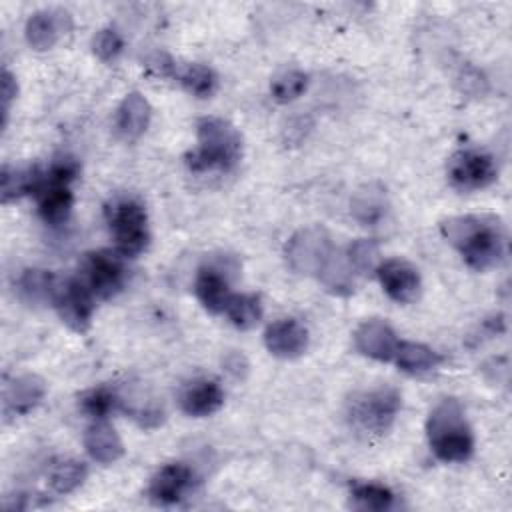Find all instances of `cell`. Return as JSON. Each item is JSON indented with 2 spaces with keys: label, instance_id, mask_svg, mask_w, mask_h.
<instances>
[{
  "label": "cell",
  "instance_id": "6da1fadb",
  "mask_svg": "<svg viewBox=\"0 0 512 512\" xmlns=\"http://www.w3.org/2000/svg\"><path fill=\"white\" fill-rule=\"evenodd\" d=\"M442 236L460 252L462 260L478 272L496 266L506 254V230L492 214H464L440 224Z\"/></svg>",
  "mask_w": 512,
  "mask_h": 512
},
{
  "label": "cell",
  "instance_id": "7a4b0ae2",
  "mask_svg": "<svg viewBox=\"0 0 512 512\" xmlns=\"http://www.w3.org/2000/svg\"><path fill=\"white\" fill-rule=\"evenodd\" d=\"M426 436L430 450L442 462H466L474 452V436L456 398H444L432 408Z\"/></svg>",
  "mask_w": 512,
  "mask_h": 512
},
{
  "label": "cell",
  "instance_id": "3957f363",
  "mask_svg": "<svg viewBox=\"0 0 512 512\" xmlns=\"http://www.w3.org/2000/svg\"><path fill=\"white\" fill-rule=\"evenodd\" d=\"M198 146L186 154L192 172L232 170L242 156V136L224 118L204 116L196 124Z\"/></svg>",
  "mask_w": 512,
  "mask_h": 512
},
{
  "label": "cell",
  "instance_id": "277c9868",
  "mask_svg": "<svg viewBox=\"0 0 512 512\" xmlns=\"http://www.w3.org/2000/svg\"><path fill=\"white\" fill-rule=\"evenodd\" d=\"M104 214L120 256L134 258L148 246V214L138 198L116 196L106 204Z\"/></svg>",
  "mask_w": 512,
  "mask_h": 512
},
{
  "label": "cell",
  "instance_id": "5b68a950",
  "mask_svg": "<svg viewBox=\"0 0 512 512\" xmlns=\"http://www.w3.org/2000/svg\"><path fill=\"white\" fill-rule=\"evenodd\" d=\"M402 396L392 386H376L354 392L346 406L350 424L366 434H384L396 420Z\"/></svg>",
  "mask_w": 512,
  "mask_h": 512
},
{
  "label": "cell",
  "instance_id": "8992f818",
  "mask_svg": "<svg viewBox=\"0 0 512 512\" xmlns=\"http://www.w3.org/2000/svg\"><path fill=\"white\" fill-rule=\"evenodd\" d=\"M78 172H80V164L72 156H62L54 160L52 166L44 172L36 198H38V212L46 224L60 226L68 220L74 204V194L70 190V184L76 180Z\"/></svg>",
  "mask_w": 512,
  "mask_h": 512
},
{
  "label": "cell",
  "instance_id": "52a82bcc",
  "mask_svg": "<svg viewBox=\"0 0 512 512\" xmlns=\"http://www.w3.org/2000/svg\"><path fill=\"white\" fill-rule=\"evenodd\" d=\"M334 252L330 234L322 226H308L290 236L286 244V262L296 274L318 276Z\"/></svg>",
  "mask_w": 512,
  "mask_h": 512
},
{
  "label": "cell",
  "instance_id": "ba28073f",
  "mask_svg": "<svg viewBox=\"0 0 512 512\" xmlns=\"http://www.w3.org/2000/svg\"><path fill=\"white\" fill-rule=\"evenodd\" d=\"M94 294L82 282V278H60L52 294V306L62 322L76 332H86L94 314Z\"/></svg>",
  "mask_w": 512,
  "mask_h": 512
},
{
  "label": "cell",
  "instance_id": "9c48e42d",
  "mask_svg": "<svg viewBox=\"0 0 512 512\" xmlns=\"http://www.w3.org/2000/svg\"><path fill=\"white\" fill-rule=\"evenodd\" d=\"M82 282L90 288L94 298L108 300L116 296L126 282V270L118 254L98 250L86 254L82 262Z\"/></svg>",
  "mask_w": 512,
  "mask_h": 512
},
{
  "label": "cell",
  "instance_id": "30bf717a",
  "mask_svg": "<svg viewBox=\"0 0 512 512\" xmlns=\"http://www.w3.org/2000/svg\"><path fill=\"white\" fill-rule=\"evenodd\" d=\"M498 176L494 158L482 150H460L448 160V178L458 190H480Z\"/></svg>",
  "mask_w": 512,
  "mask_h": 512
},
{
  "label": "cell",
  "instance_id": "8fae6325",
  "mask_svg": "<svg viewBox=\"0 0 512 512\" xmlns=\"http://www.w3.org/2000/svg\"><path fill=\"white\" fill-rule=\"evenodd\" d=\"M376 276L384 292L400 304L412 302L420 292V274L418 270L400 258L384 260L376 266Z\"/></svg>",
  "mask_w": 512,
  "mask_h": 512
},
{
  "label": "cell",
  "instance_id": "7c38bea8",
  "mask_svg": "<svg viewBox=\"0 0 512 512\" xmlns=\"http://www.w3.org/2000/svg\"><path fill=\"white\" fill-rule=\"evenodd\" d=\"M46 394V382L36 374H20L6 380L2 390V412L6 418L28 414Z\"/></svg>",
  "mask_w": 512,
  "mask_h": 512
},
{
  "label": "cell",
  "instance_id": "4fadbf2b",
  "mask_svg": "<svg viewBox=\"0 0 512 512\" xmlns=\"http://www.w3.org/2000/svg\"><path fill=\"white\" fill-rule=\"evenodd\" d=\"M264 344L272 356L298 358L308 348V330L294 318H282L266 328Z\"/></svg>",
  "mask_w": 512,
  "mask_h": 512
},
{
  "label": "cell",
  "instance_id": "5bb4252c",
  "mask_svg": "<svg viewBox=\"0 0 512 512\" xmlns=\"http://www.w3.org/2000/svg\"><path fill=\"white\" fill-rule=\"evenodd\" d=\"M398 342L400 340L396 338L394 330L384 320H366L354 332L356 350L380 362H388L394 358Z\"/></svg>",
  "mask_w": 512,
  "mask_h": 512
},
{
  "label": "cell",
  "instance_id": "9a60e30c",
  "mask_svg": "<svg viewBox=\"0 0 512 512\" xmlns=\"http://www.w3.org/2000/svg\"><path fill=\"white\" fill-rule=\"evenodd\" d=\"M224 404V392L216 380L198 378L180 392V408L184 414L202 418L214 414Z\"/></svg>",
  "mask_w": 512,
  "mask_h": 512
},
{
  "label": "cell",
  "instance_id": "2e32d148",
  "mask_svg": "<svg viewBox=\"0 0 512 512\" xmlns=\"http://www.w3.org/2000/svg\"><path fill=\"white\" fill-rule=\"evenodd\" d=\"M192 484V470L174 462L162 466L150 480L148 494L156 504H176Z\"/></svg>",
  "mask_w": 512,
  "mask_h": 512
},
{
  "label": "cell",
  "instance_id": "e0dca14e",
  "mask_svg": "<svg viewBox=\"0 0 512 512\" xmlns=\"http://www.w3.org/2000/svg\"><path fill=\"white\" fill-rule=\"evenodd\" d=\"M194 292H196V298L200 300V304L212 314L224 312L228 298L232 296L230 280H228L226 272L220 266H212V264H206L198 270L196 282H194Z\"/></svg>",
  "mask_w": 512,
  "mask_h": 512
},
{
  "label": "cell",
  "instance_id": "ac0fdd59",
  "mask_svg": "<svg viewBox=\"0 0 512 512\" xmlns=\"http://www.w3.org/2000/svg\"><path fill=\"white\" fill-rule=\"evenodd\" d=\"M84 448L92 460L100 464H112L124 454L118 432L104 418L92 422L84 432Z\"/></svg>",
  "mask_w": 512,
  "mask_h": 512
},
{
  "label": "cell",
  "instance_id": "d6986e66",
  "mask_svg": "<svg viewBox=\"0 0 512 512\" xmlns=\"http://www.w3.org/2000/svg\"><path fill=\"white\" fill-rule=\"evenodd\" d=\"M150 104L140 92H130L124 96L116 110V130L126 138V140H136L140 138L148 124H150Z\"/></svg>",
  "mask_w": 512,
  "mask_h": 512
},
{
  "label": "cell",
  "instance_id": "ffe728a7",
  "mask_svg": "<svg viewBox=\"0 0 512 512\" xmlns=\"http://www.w3.org/2000/svg\"><path fill=\"white\" fill-rule=\"evenodd\" d=\"M392 360L402 372L420 376L438 368L444 362V356L420 342H398Z\"/></svg>",
  "mask_w": 512,
  "mask_h": 512
},
{
  "label": "cell",
  "instance_id": "44dd1931",
  "mask_svg": "<svg viewBox=\"0 0 512 512\" xmlns=\"http://www.w3.org/2000/svg\"><path fill=\"white\" fill-rule=\"evenodd\" d=\"M62 12H52V10H40L34 12L28 22H26V40L34 50H48L56 44L60 34L64 32V22H62Z\"/></svg>",
  "mask_w": 512,
  "mask_h": 512
},
{
  "label": "cell",
  "instance_id": "7402d4cb",
  "mask_svg": "<svg viewBox=\"0 0 512 512\" xmlns=\"http://www.w3.org/2000/svg\"><path fill=\"white\" fill-rule=\"evenodd\" d=\"M44 172L38 166H4L2 168V202H10L22 198L26 194H36L42 184Z\"/></svg>",
  "mask_w": 512,
  "mask_h": 512
},
{
  "label": "cell",
  "instance_id": "603a6c76",
  "mask_svg": "<svg viewBox=\"0 0 512 512\" xmlns=\"http://www.w3.org/2000/svg\"><path fill=\"white\" fill-rule=\"evenodd\" d=\"M386 212L384 188L378 184L362 186L352 198V214L362 224H376Z\"/></svg>",
  "mask_w": 512,
  "mask_h": 512
},
{
  "label": "cell",
  "instance_id": "cb8c5ba5",
  "mask_svg": "<svg viewBox=\"0 0 512 512\" xmlns=\"http://www.w3.org/2000/svg\"><path fill=\"white\" fill-rule=\"evenodd\" d=\"M58 276L46 270H24V274L18 280V292L20 298L28 304H46L52 302V294L56 288Z\"/></svg>",
  "mask_w": 512,
  "mask_h": 512
},
{
  "label": "cell",
  "instance_id": "d4e9b609",
  "mask_svg": "<svg viewBox=\"0 0 512 512\" xmlns=\"http://www.w3.org/2000/svg\"><path fill=\"white\" fill-rule=\"evenodd\" d=\"M352 504L360 510H388L394 506V492L378 482H352L350 484Z\"/></svg>",
  "mask_w": 512,
  "mask_h": 512
},
{
  "label": "cell",
  "instance_id": "484cf974",
  "mask_svg": "<svg viewBox=\"0 0 512 512\" xmlns=\"http://www.w3.org/2000/svg\"><path fill=\"white\" fill-rule=\"evenodd\" d=\"M228 320L240 328L250 330L262 318V302L258 294H232L224 308Z\"/></svg>",
  "mask_w": 512,
  "mask_h": 512
},
{
  "label": "cell",
  "instance_id": "4316f807",
  "mask_svg": "<svg viewBox=\"0 0 512 512\" xmlns=\"http://www.w3.org/2000/svg\"><path fill=\"white\" fill-rule=\"evenodd\" d=\"M176 78L178 82L194 96L198 98H208L214 94L216 86H218V78L214 74V70L210 66L192 62L182 66L180 70H176Z\"/></svg>",
  "mask_w": 512,
  "mask_h": 512
},
{
  "label": "cell",
  "instance_id": "83f0119b",
  "mask_svg": "<svg viewBox=\"0 0 512 512\" xmlns=\"http://www.w3.org/2000/svg\"><path fill=\"white\" fill-rule=\"evenodd\" d=\"M86 474H88V468L84 462L74 460V458H64V460H58L52 464L48 480H50V486L54 492L68 494L84 482Z\"/></svg>",
  "mask_w": 512,
  "mask_h": 512
},
{
  "label": "cell",
  "instance_id": "f1b7e54d",
  "mask_svg": "<svg viewBox=\"0 0 512 512\" xmlns=\"http://www.w3.org/2000/svg\"><path fill=\"white\" fill-rule=\"evenodd\" d=\"M344 254L350 262V266L356 270L358 276H366L368 272L376 270V266L380 264L378 262V242L372 240V238H360V240H354L352 244H348L344 248Z\"/></svg>",
  "mask_w": 512,
  "mask_h": 512
},
{
  "label": "cell",
  "instance_id": "f546056e",
  "mask_svg": "<svg viewBox=\"0 0 512 512\" xmlns=\"http://www.w3.org/2000/svg\"><path fill=\"white\" fill-rule=\"evenodd\" d=\"M308 86V76L300 70H286L282 74H278L272 84H270V92L272 98L280 104H288L292 100H296L298 96H302V92Z\"/></svg>",
  "mask_w": 512,
  "mask_h": 512
},
{
  "label": "cell",
  "instance_id": "4dcf8cb0",
  "mask_svg": "<svg viewBox=\"0 0 512 512\" xmlns=\"http://www.w3.org/2000/svg\"><path fill=\"white\" fill-rule=\"evenodd\" d=\"M116 406V394L108 386H98L92 390H86L80 396V408L88 416L100 420L110 414V410Z\"/></svg>",
  "mask_w": 512,
  "mask_h": 512
},
{
  "label": "cell",
  "instance_id": "1f68e13d",
  "mask_svg": "<svg viewBox=\"0 0 512 512\" xmlns=\"http://www.w3.org/2000/svg\"><path fill=\"white\" fill-rule=\"evenodd\" d=\"M92 50H94V54L102 62H112V60H116L122 54L124 40H122V36L116 30L102 28L92 38Z\"/></svg>",
  "mask_w": 512,
  "mask_h": 512
},
{
  "label": "cell",
  "instance_id": "d6a6232c",
  "mask_svg": "<svg viewBox=\"0 0 512 512\" xmlns=\"http://www.w3.org/2000/svg\"><path fill=\"white\" fill-rule=\"evenodd\" d=\"M146 66H148V70H152L156 76H174V74H176V64H174V60H172L168 54H164V52H156L154 56H150L148 62H146Z\"/></svg>",
  "mask_w": 512,
  "mask_h": 512
},
{
  "label": "cell",
  "instance_id": "836d02e7",
  "mask_svg": "<svg viewBox=\"0 0 512 512\" xmlns=\"http://www.w3.org/2000/svg\"><path fill=\"white\" fill-rule=\"evenodd\" d=\"M16 92H18V86H16L14 76L8 70H4V74H2V114H4V124H6V118H8L10 102L14 100Z\"/></svg>",
  "mask_w": 512,
  "mask_h": 512
},
{
  "label": "cell",
  "instance_id": "e575fe53",
  "mask_svg": "<svg viewBox=\"0 0 512 512\" xmlns=\"http://www.w3.org/2000/svg\"><path fill=\"white\" fill-rule=\"evenodd\" d=\"M224 366H226V370H228L232 376H236V378H240L242 372H246V368H248L244 356H242V354H236V352H232V354H228V356L224 358Z\"/></svg>",
  "mask_w": 512,
  "mask_h": 512
}]
</instances>
